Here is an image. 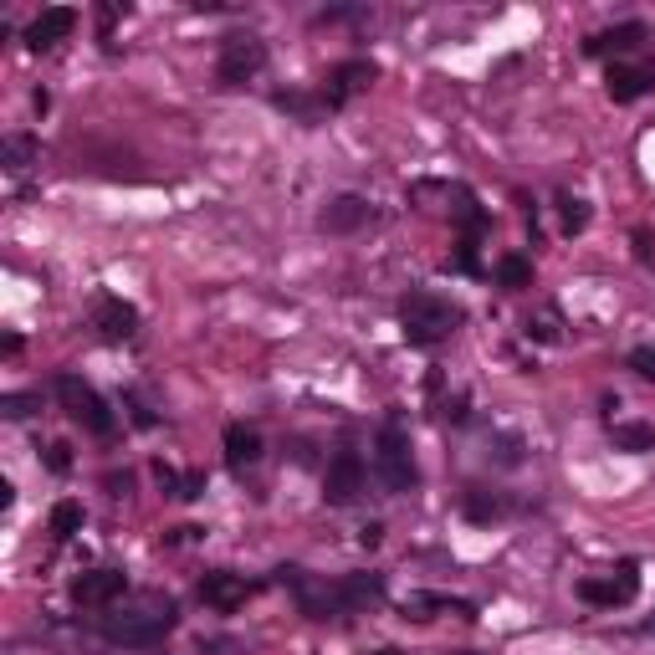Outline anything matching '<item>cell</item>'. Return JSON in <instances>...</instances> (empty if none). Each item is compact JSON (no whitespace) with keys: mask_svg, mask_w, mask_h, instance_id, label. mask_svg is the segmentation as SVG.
<instances>
[{"mask_svg":"<svg viewBox=\"0 0 655 655\" xmlns=\"http://www.w3.org/2000/svg\"><path fill=\"white\" fill-rule=\"evenodd\" d=\"M174 625H180V609H174V599L164 594H139V599H118L108 615H103V640L113 645H159Z\"/></svg>","mask_w":655,"mask_h":655,"instance_id":"cell-1","label":"cell"},{"mask_svg":"<svg viewBox=\"0 0 655 655\" xmlns=\"http://www.w3.org/2000/svg\"><path fill=\"white\" fill-rule=\"evenodd\" d=\"M400 328L415 348H435V343H446L456 328H461V308L451 297L441 292H410L400 302Z\"/></svg>","mask_w":655,"mask_h":655,"instance_id":"cell-2","label":"cell"},{"mask_svg":"<svg viewBox=\"0 0 655 655\" xmlns=\"http://www.w3.org/2000/svg\"><path fill=\"white\" fill-rule=\"evenodd\" d=\"M374 471L389 492H410L415 487V456H410V430L405 415H389L374 435Z\"/></svg>","mask_w":655,"mask_h":655,"instance_id":"cell-3","label":"cell"},{"mask_svg":"<svg viewBox=\"0 0 655 655\" xmlns=\"http://www.w3.org/2000/svg\"><path fill=\"white\" fill-rule=\"evenodd\" d=\"M57 400H62V410H67L82 430H93V435H113V430H118L108 400H103L87 379H77V374H57Z\"/></svg>","mask_w":655,"mask_h":655,"instance_id":"cell-4","label":"cell"},{"mask_svg":"<svg viewBox=\"0 0 655 655\" xmlns=\"http://www.w3.org/2000/svg\"><path fill=\"white\" fill-rule=\"evenodd\" d=\"M261 67H267V41L251 36V31H236L221 41V57H215V82L221 87H241L251 82Z\"/></svg>","mask_w":655,"mask_h":655,"instance_id":"cell-5","label":"cell"},{"mask_svg":"<svg viewBox=\"0 0 655 655\" xmlns=\"http://www.w3.org/2000/svg\"><path fill=\"white\" fill-rule=\"evenodd\" d=\"M374 77H379V67L369 62V57H348V62H338L328 77H323V103H328V113H338L343 103H354L359 93H369L374 87Z\"/></svg>","mask_w":655,"mask_h":655,"instance_id":"cell-6","label":"cell"},{"mask_svg":"<svg viewBox=\"0 0 655 655\" xmlns=\"http://www.w3.org/2000/svg\"><path fill=\"white\" fill-rule=\"evenodd\" d=\"M640 594V563H615L604 579H579V599L584 604H599V609H620Z\"/></svg>","mask_w":655,"mask_h":655,"instance_id":"cell-7","label":"cell"},{"mask_svg":"<svg viewBox=\"0 0 655 655\" xmlns=\"http://www.w3.org/2000/svg\"><path fill=\"white\" fill-rule=\"evenodd\" d=\"M364 476H369L364 456L343 446V451L328 461V471H323V497H328L333 507H348V502H354V497L364 492Z\"/></svg>","mask_w":655,"mask_h":655,"instance_id":"cell-8","label":"cell"},{"mask_svg":"<svg viewBox=\"0 0 655 655\" xmlns=\"http://www.w3.org/2000/svg\"><path fill=\"white\" fill-rule=\"evenodd\" d=\"M604 93L615 103H640L645 93H655V57H640V62H609L604 72Z\"/></svg>","mask_w":655,"mask_h":655,"instance_id":"cell-9","label":"cell"},{"mask_svg":"<svg viewBox=\"0 0 655 655\" xmlns=\"http://www.w3.org/2000/svg\"><path fill=\"white\" fill-rule=\"evenodd\" d=\"M123 594H128L123 569H87V574L72 579V599H77L82 609H113Z\"/></svg>","mask_w":655,"mask_h":655,"instance_id":"cell-10","label":"cell"},{"mask_svg":"<svg viewBox=\"0 0 655 655\" xmlns=\"http://www.w3.org/2000/svg\"><path fill=\"white\" fill-rule=\"evenodd\" d=\"M645 41H650L645 21H620V26H609V31L589 36V41H584V52H589V57H615V62H625L630 52L645 47Z\"/></svg>","mask_w":655,"mask_h":655,"instance_id":"cell-11","label":"cell"},{"mask_svg":"<svg viewBox=\"0 0 655 655\" xmlns=\"http://www.w3.org/2000/svg\"><path fill=\"white\" fill-rule=\"evenodd\" d=\"M200 599H205L210 609H221V615H231V609H241V604L251 599V584H246L241 574H231V569H210V574L200 579Z\"/></svg>","mask_w":655,"mask_h":655,"instance_id":"cell-12","label":"cell"},{"mask_svg":"<svg viewBox=\"0 0 655 655\" xmlns=\"http://www.w3.org/2000/svg\"><path fill=\"white\" fill-rule=\"evenodd\" d=\"M72 26H77V11H72V6H47V11L26 26V47H31V52H52L57 41L72 36Z\"/></svg>","mask_w":655,"mask_h":655,"instance_id":"cell-13","label":"cell"},{"mask_svg":"<svg viewBox=\"0 0 655 655\" xmlns=\"http://www.w3.org/2000/svg\"><path fill=\"white\" fill-rule=\"evenodd\" d=\"M93 328H98L108 343H123V338L139 333V308H134V302H123V297H98Z\"/></svg>","mask_w":655,"mask_h":655,"instance_id":"cell-14","label":"cell"},{"mask_svg":"<svg viewBox=\"0 0 655 655\" xmlns=\"http://www.w3.org/2000/svg\"><path fill=\"white\" fill-rule=\"evenodd\" d=\"M364 221H374V210H369L364 195H338V200H328V210H323V231H333V236L359 231Z\"/></svg>","mask_w":655,"mask_h":655,"instance_id":"cell-15","label":"cell"},{"mask_svg":"<svg viewBox=\"0 0 655 655\" xmlns=\"http://www.w3.org/2000/svg\"><path fill=\"white\" fill-rule=\"evenodd\" d=\"M338 599H343V615L369 609V604H384V574H348V579H338Z\"/></svg>","mask_w":655,"mask_h":655,"instance_id":"cell-16","label":"cell"},{"mask_svg":"<svg viewBox=\"0 0 655 655\" xmlns=\"http://www.w3.org/2000/svg\"><path fill=\"white\" fill-rule=\"evenodd\" d=\"M226 461H231V471L256 466V461H261V430H251V425H226Z\"/></svg>","mask_w":655,"mask_h":655,"instance_id":"cell-17","label":"cell"},{"mask_svg":"<svg viewBox=\"0 0 655 655\" xmlns=\"http://www.w3.org/2000/svg\"><path fill=\"white\" fill-rule=\"evenodd\" d=\"M609 441H615V451L645 456V451H655V425H645V420H620V425H609Z\"/></svg>","mask_w":655,"mask_h":655,"instance_id":"cell-18","label":"cell"},{"mask_svg":"<svg viewBox=\"0 0 655 655\" xmlns=\"http://www.w3.org/2000/svg\"><path fill=\"white\" fill-rule=\"evenodd\" d=\"M425 609H451V615H461V620H476V604L471 599H451V594H415V599H405V620H430Z\"/></svg>","mask_w":655,"mask_h":655,"instance_id":"cell-19","label":"cell"},{"mask_svg":"<svg viewBox=\"0 0 655 655\" xmlns=\"http://www.w3.org/2000/svg\"><path fill=\"white\" fill-rule=\"evenodd\" d=\"M0 164H6L11 174H26L31 164H41V144L31 134H6V144H0Z\"/></svg>","mask_w":655,"mask_h":655,"instance_id":"cell-20","label":"cell"},{"mask_svg":"<svg viewBox=\"0 0 655 655\" xmlns=\"http://www.w3.org/2000/svg\"><path fill=\"white\" fill-rule=\"evenodd\" d=\"M492 277H497V287H507V292H522V287H533V261L522 256V251H507V256H497Z\"/></svg>","mask_w":655,"mask_h":655,"instance_id":"cell-21","label":"cell"},{"mask_svg":"<svg viewBox=\"0 0 655 655\" xmlns=\"http://www.w3.org/2000/svg\"><path fill=\"white\" fill-rule=\"evenodd\" d=\"M282 113H297L302 123H318L323 113H328V103H323V93H277L272 98Z\"/></svg>","mask_w":655,"mask_h":655,"instance_id":"cell-22","label":"cell"},{"mask_svg":"<svg viewBox=\"0 0 655 655\" xmlns=\"http://www.w3.org/2000/svg\"><path fill=\"white\" fill-rule=\"evenodd\" d=\"M72 533H82V502H57L52 507V538L67 543Z\"/></svg>","mask_w":655,"mask_h":655,"instance_id":"cell-23","label":"cell"},{"mask_svg":"<svg viewBox=\"0 0 655 655\" xmlns=\"http://www.w3.org/2000/svg\"><path fill=\"white\" fill-rule=\"evenodd\" d=\"M558 215H563V236H579L589 226V200L579 195H558Z\"/></svg>","mask_w":655,"mask_h":655,"instance_id":"cell-24","label":"cell"},{"mask_svg":"<svg viewBox=\"0 0 655 655\" xmlns=\"http://www.w3.org/2000/svg\"><path fill=\"white\" fill-rule=\"evenodd\" d=\"M461 512H466L471 522H492V517H502V502H497L492 492H482V487H471L466 502H461Z\"/></svg>","mask_w":655,"mask_h":655,"instance_id":"cell-25","label":"cell"},{"mask_svg":"<svg viewBox=\"0 0 655 655\" xmlns=\"http://www.w3.org/2000/svg\"><path fill=\"white\" fill-rule=\"evenodd\" d=\"M630 369H635L640 379H655V348H650V343L630 348Z\"/></svg>","mask_w":655,"mask_h":655,"instance_id":"cell-26","label":"cell"},{"mask_svg":"<svg viewBox=\"0 0 655 655\" xmlns=\"http://www.w3.org/2000/svg\"><path fill=\"white\" fill-rule=\"evenodd\" d=\"M41 405V395H6V400H0V410H6L11 420H21V415H31Z\"/></svg>","mask_w":655,"mask_h":655,"instance_id":"cell-27","label":"cell"},{"mask_svg":"<svg viewBox=\"0 0 655 655\" xmlns=\"http://www.w3.org/2000/svg\"><path fill=\"white\" fill-rule=\"evenodd\" d=\"M47 466L62 476V471H72V446L67 441H52V451H47Z\"/></svg>","mask_w":655,"mask_h":655,"instance_id":"cell-28","label":"cell"},{"mask_svg":"<svg viewBox=\"0 0 655 655\" xmlns=\"http://www.w3.org/2000/svg\"><path fill=\"white\" fill-rule=\"evenodd\" d=\"M154 482H159L164 492L180 497V471H174V466H164V461H159V466H154Z\"/></svg>","mask_w":655,"mask_h":655,"instance_id":"cell-29","label":"cell"},{"mask_svg":"<svg viewBox=\"0 0 655 655\" xmlns=\"http://www.w3.org/2000/svg\"><path fill=\"white\" fill-rule=\"evenodd\" d=\"M200 492H205V476H200V471H190V476H180V497H185V502H195Z\"/></svg>","mask_w":655,"mask_h":655,"instance_id":"cell-30","label":"cell"},{"mask_svg":"<svg viewBox=\"0 0 655 655\" xmlns=\"http://www.w3.org/2000/svg\"><path fill=\"white\" fill-rule=\"evenodd\" d=\"M528 338H543V343H558V328H553V318H528Z\"/></svg>","mask_w":655,"mask_h":655,"instance_id":"cell-31","label":"cell"},{"mask_svg":"<svg viewBox=\"0 0 655 655\" xmlns=\"http://www.w3.org/2000/svg\"><path fill=\"white\" fill-rule=\"evenodd\" d=\"M635 256H640V261H655V236H650L645 226L635 231Z\"/></svg>","mask_w":655,"mask_h":655,"instance_id":"cell-32","label":"cell"},{"mask_svg":"<svg viewBox=\"0 0 655 655\" xmlns=\"http://www.w3.org/2000/svg\"><path fill=\"white\" fill-rule=\"evenodd\" d=\"M379 538H384V528H379V522H369V528L359 533V543H364V548H379Z\"/></svg>","mask_w":655,"mask_h":655,"instance_id":"cell-33","label":"cell"},{"mask_svg":"<svg viewBox=\"0 0 655 655\" xmlns=\"http://www.w3.org/2000/svg\"><path fill=\"white\" fill-rule=\"evenodd\" d=\"M118 16H123V11H118V6H103V11H98V26H103V36H108V31H113V21H118Z\"/></svg>","mask_w":655,"mask_h":655,"instance_id":"cell-34","label":"cell"},{"mask_svg":"<svg viewBox=\"0 0 655 655\" xmlns=\"http://www.w3.org/2000/svg\"><path fill=\"white\" fill-rule=\"evenodd\" d=\"M0 354H6V359H16V354H21V333H6V343H0Z\"/></svg>","mask_w":655,"mask_h":655,"instance_id":"cell-35","label":"cell"},{"mask_svg":"<svg viewBox=\"0 0 655 655\" xmlns=\"http://www.w3.org/2000/svg\"><path fill=\"white\" fill-rule=\"evenodd\" d=\"M374 655H405V650H374Z\"/></svg>","mask_w":655,"mask_h":655,"instance_id":"cell-36","label":"cell"}]
</instances>
